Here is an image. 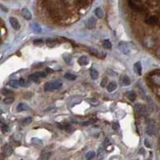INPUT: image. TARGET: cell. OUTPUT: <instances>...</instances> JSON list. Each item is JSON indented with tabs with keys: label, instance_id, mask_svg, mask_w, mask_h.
Here are the masks:
<instances>
[{
	"label": "cell",
	"instance_id": "6da1fadb",
	"mask_svg": "<svg viewBox=\"0 0 160 160\" xmlns=\"http://www.w3.org/2000/svg\"><path fill=\"white\" fill-rule=\"evenodd\" d=\"M62 85H63V83L60 80H56V81H53V82H48L44 84L43 89H44L45 92H50L53 90L58 89L59 88L62 87Z\"/></svg>",
	"mask_w": 160,
	"mask_h": 160
},
{
	"label": "cell",
	"instance_id": "7a4b0ae2",
	"mask_svg": "<svg viewBox=\"0 0 160 160\" xmlns=\"http://www.w3.org/2000/svg\"><path fill=\"white\" fill-rule=\"evenodd\" d=\"M134 109L135 113L138 114H146L147 113V108L141 103H136L134 107Z\"/></svg>",
	"mask_w": 160,
	"mask_h": 160
},
{
	"label": "cell",
	"instance_id": "3957f363",
	"mask_svg": "<svg viewBox=\"0 0 160 160\" xmlns=\"http://www.w3.org/2000/svg\"><path fill=\"white\" fill-rule=\"evenodd\" d=\"M143 44L148 48H153L155 44V39L152 36H147V37L143 39Z\"/></svg>",
	"mask_w": 160,
	"mask_h": 160
},
{
	"label": "cell",
	"instance_id": "277c9868",
	"mask_svg": "<svg viewBox=\"0 0 160 160\" xmlns=\"http://www.w3.org/2000/svg\"><path fill=\"white\" fill-rule=\"evenodd\" d=\"M118 48H119L120 51H121L123 54L127 55V54H129V52H130V50H129V48L128 47V44H127L126 43H124V42H121V43H119V44H118Z\"/></svg>",
	"mask_w": 160,
	"mask_h": 160
},
{
	"label": "cell",
	"instance_id": "5b68a950",
	"mask_svg": "<svg viewBox=\"0 0 160 160\" xmlns=\"http://www.w3.org/2000/svg\"><path fill=\"white\" fill-rule=\"evenodd\" d=\"M9 23H10V24H11L12 28H13L14 29H15V30H19L20 29V23H18L17 18H13V17L9 18Z\"/></svg>",
	"mask_w": 160,
	"mask_h": 160
},
{
	"label": "cell",
	"instance_id": "8992f818",
	"mask_svg": "<svg viewBox=\"0 0 160 160\" xmlns=\"http://www.w3.org/2000/svg\"><path fill=\"white\" fill-rule=\"evenodd\" d=\"M146 23L148 24H150V25H155V24H158V18L157 16L155 15H152L150 17H149L146 19Z\"/></svg>",
	"mask_w": 160,
	"mask_h": 160
},
{
	"label": "cell",
	"instance_id": "52a82bcc",
	"mask_svg": "<svg viewBox=\"0 0 160 160\" xmlns=\"http://www.w3.org/2000/svg\"><path fill=\"white\" fill-rule=\"evenodd\" d=\"M96 24H97V20H96L94 17L89 18L87 22V27H88V29H94L96 27Z\"/></svg>",
	"mask_w": 160,
	"mask_h": 160
},
{
	"label": "cell",
	"instance_id": "ba28073f",
	"mask_svg": "<svg viewBox=\"0 0 160 160\" xmlns=\"http://www.w3.org/2000/svg\"><path fill=\"white\" fill-rule=\"evenodd\" d=\"M21 13H22V16L26 20H30L32 18V14L30 13V11L29 10V9H27V8H23Z\"/></svg>",
	"mask_w": 160,
	"mask_h": 160
},
{
	"label": "cell",
	"instance_id": "9c48e42d",
	"mask_svg": "<svg viewBox=\"0 0 160 160\" xmlns=\"http://www.w3.org/2000/svg\"><path fill=\"white\" fill-rule=\"evenodd\" d=\"M18 85L21 86V87H23V88L29 87L30 84H31L30 81H29V80H26L25 78H20L18 80Z\"/></svg>",
	"mask_w": 160,
	"mask_h": 160
},
{
	"label": "cell",
	"instance_id": "30bf717a",
	"mask_svg": "<svg viewBox=\"0 0 160 160\" xmlns=\"http://www.w3.org/2000/svg\"><path fill=\"white\" fill-rule=\"evenodd\" d=\"M17 111L18 112H23V111H26V110H29V107L28 104L24 103H20L18 104L17 106Z\"/></svg>",
	"mask_w": 160,
	"mask_h": 160
},
{
	"label": "cell",
	"instance_id": "8fae6325",
	"mask_svg": "<svg viewBox=\"0 0 160 160\" xmlns=\"http://www.w3.org/2000/svg\"><path fill=\"white\" fill-rule=\"evenodd\" d=\"M3 152L6 156H10L12 153H13V149H12V147L9 144H5L4 147H3Z\"/></svg>",
	"mask_w": 160,
	"mask_h": 160
},
{
	"label": "cell",
	"instance_id": "7c38bea8",
	"mask_svg": "<svg viewBox=\"0 0 160 160\" xmlns=\"http://www.w3.org/2000/svg\"><path fill=\"white\" fill-rule=\"evenodd\" d=\"M146 133L149 136H153L156 133V128L154 125H149L146 128Z\"/></svg>",
	"mask_w": 160,
	"mask_h": 160
},
{
	"label": "cell",
	"instance_id": "4fadbf2b",
	"mask_svg": "<svg viewBox=\"0 0 160 160\" xmlns=\"http://www.w3.org/2000/svg\"><path fill=\"white\" fill-rule=\"evenodd\" d=\"M78 63L79 65L85 66V65L88 64V63H89V58H88L86 56H81V57L78 58Z\"/></svg>",
	"mask_w": 160,
	"mask_h": 160
},
{
	"label": "cell",
	"instance_id": "5bb4252c",
	"mask_svg": "<svg viewBox=\"0 0 160 160\" xmlns=\"http://www.w3.org/2000/svg\"><path fill=\"white\" fill-rule=\"evenodd\" d=\"M134 70L136 72V74L138 75H141L142 74V65L140 62H137L135 63L134 64Z\"/></svg>",
	"mask_w": 160,
	"mask_h": 160
},
{
	"label": "cell",
	"instance_id": "9a60e30c",
	"mask_svg": "<svg viewBox=\"0 0 160 160\" xmlns=\"http://www.w3.org/2000/svg\"><path fill=\"white\" fill-rule=\"evenodd\" d=\"M29 78L30 81L34 82V83H40V78L38 77V75H36L35 74H30L29 76Z\"/></svg>",
	"mask_w": 160,
	"mask_h": 160
},
{
	"label": "cell",
	"instance_id": "2e32d148",
	"mask_svg": "<svg viewBox=\"0 0 160 160\" xmlns=\"http://www.w3.org/2000/svg\"><path fill=\"white\" fill-rule=\"evenodd\" d=\"M31 29L32 30H33L34 32H35V33H41V31H42V29H41V27H40L38 23H32L31 24Z\"/></svg>",
	"mask_w": 160,
	"mask_h": 160
},
{
	"label": "cell",
	"instance_id": "e0dca14e",
	"mask_svg": "<svg viewBox=\"0 0 160 160\" xmlns=\"http://www.w3.org/2000/svg\"><path fill=\"white\" fill-rule=\"evenodd\" d=\"M116 89H117V84H116L114 82H111V83H109V84L107 85V90L109 91V93L114 91Z\"/></svg>",
	"mask_w": 160,
	"mask_h": 160
},
{
	"label": "cell",
	"instance_id": "ac0fdd59",
	"mask_svg": "<svg viewBox=\"0 0 160 160\" xmlns=\"http://www.w3.org/2000/svg\"><path fill=\"white\" fill-rule=\"evenodd\" d=\"M63 78H66L67 80H69V81H74L76 78H77V76L75 74H70V73H67L63 75Z\"/></svg>",
	"mask_w": 160,
	"mask_h": 160
},
{
	"label": "cell",
	"instance_id": "d6986e66",
	"mask_svg": "<svg viewBox=\"0 0 160 160\" xmlns=\"http://www.w3.org/2000/svg\"><path fill=\"white\" fill-rule=\"evenodd\" d=\"M121 80H122V83H123V85H125V86H129V85H130L131 80H130V78H129V76H127V75L123 76Z\"/></svg>",
	"mask_w": 160,
	"mask_h": 160
},
{
	"label": "cell",
	"instance_id": "ffe728a7",
	"mask_svg": "<svg viewBox=\"0 0 160 160\" xmlns=\"http://www.w3.org/2000/svg\"><path fill=\"white\" fill-rule=\"evenodd\" d=\"M126 95L130 101H134V100H135V98H136V94L134 91H128L126 93Z\"/></svg>",
	"mask_w": 160,
	"mask_h": 160
},
{
	"label": "cell",
	"instance_id": "44dd1931",
	"mask_svg": "<svg viewBox=\"0 0 160 160\" xmlns=\"http://www.w3.org/2000/svg\"><path fill=\"white\" fill-rule=\"evenodd\" d=\"M90 76L94 80L97 79L98 78V72L96 69H91L90 70Z\"/></svg>",
	"mask_w": 160,
	"mask_h": 160
},
{
	"label": "cell",
	"instance_id": "7402d4cb",
	"mask_svg": "<svg viewBox=\"0 0 160 160\" xmlns=\"http://www.w3.org/2000/svg\"><path fill=\"white\" fill-rule=\"evenodd\" d=\"M94 13H95V15L97 16V18H103V10L100 9V8H98V9H96L95 11H94Z\"/></svg>",
	"mask_w": 160,
	"mask_h": 160
},
{
	"label": "cell",
	"instance_id": "603a6c76",
	"mask_svg": "<svg viewBox=\"0 0 160 160\" xmlns=\"http://www.w3.org/2000/svg\"><path fill=\"white\" fill-rule=\"evenodd\" d=\"M51 156V153H43L39 157L38 160H49Z\"/></svg>",
	"mask_w": 160,
	"mask_h": 160
},
{
	"label": "cell",
	"instance_id": "cb8c5ba5",
	"mask_svg": "<svg viewBox=\"0 0 160 160\" xmlns=\"http://www.w3.org/2000/svg\"><path fill=\"white\" fill-rule=\"evenodd\" d=\"M95 155H96V154H95L94 151H89L86 154V158L88 160H91L95 157Z\"/></svg>",
	"mask_w": 160,
	"mask_h": 160
},
{
	"label": "cell",
	"instance_id": "d4e9b609",
	"mask_svg": "<svg viewBox=\"0 0 160 160\" xmlns=\"http://www.w3.org/2000/svg\"><path fill=\"white\" fill-rule=\"evenodd\" d=\"M63 59H64V61L66 63H68V64H70L71 62H72V56L69 55V54H64L63 55Z\"/></svg>",
	"mask_w": 160,
	"mask_h": 160
},
{
	"label": "cell",
	"instance_id": "484cf974",
	"mask_svg": "<svg viewBox=\"0 0 160 160\" xmlns=\"http://www.w3.org/2000/svg\"><path fill=\"white\" fill-rule=\"evenodd\" d=\"M32 143H34V144L38 145V146L43 145V142L41 141V139L37 138H32Z\"/></svg>",
	"mask_w": 160,
	"mask_h": 160
},
{
	"label": "cell",
	"instance_id": "4316f807",
	"mask_svg": "<svg viewBox=\"0 0 160 160\" xmlns=\"http://www.w3.org/2000/svg\"><path fill=\"white\" fill-rule=\"evenodd\" d=\"M88 51L89 52V53L91 54H94L95 56H98V57H99V52L97 50V49H93V48H90V47H89L88 48Z\"/></svg>",
	"mask_w": 160,
	"mask_h": 160
},
{
	"label": "cell",
	"instance_id": "83f0119b",
	"mask_svg": "<svg viewBox=\"0 0 160 160\" xmlns=\"http://www.w3.org/2000/svg\"><path fill=\"white\" fill-rule=\"evenodd\" d=\"M103 46L104 47L105 49H110L112 48V44H111V43H110V41L109 39H105L104 41H103Z\"/></svg>",
	"mask_w": 160,
	"mask_h": 160
},
{
	"label": "cell",
	"instance_id": "f1b7e54d",
	"mask_svg": "<svg viewBox=\"0 0 160 160\" xmlns=\"http://www.w3.org/2000/svg\"><path fill=\"white\" fill-rule=\"evenodd\" d=\"M9 85L12 87V88H14V89H18V80H11L10 83H9Z\"/></svg>",
	"mask_w": 160,
	"mask_h": 160
},
{
	"label": "cell",
	"instance_id": "f546056e",
	"mask_svg": "<svg viewBox=\"0 0 160 160\" xmlns=\"http://www.w3.org/2000/svg\"><path fill=\"white\" fill-rule=\"evenodd\" d=\"M46 43H47V45L49 46V47H50V48H53V47H54L56 44H57V43L53 41V40H51V39H48Z\"/></svg>",
	"mask_w": 160,
	"mask_h": 160
},
{
	"label": "cell",
	"instance_id": "4dcf8cb0",
	"mask_svg": "<svg viewBox=\"0 0 160 160\" xmlns=\"http://www.w3.org/2000/svg\"><path fill=\"white\" fill-rule=\"evenodd\" d=\"M1 94L3 95H9L10 94H12V91L6 89V88H3V89H1Z\"/></svg>",
	"mask_w": 160,
	"mask_h": 160
},
{
	"label": "cell",
	"instance_id": "1f68e13d",
	"mask_svg": "<svg viewBox=\"0 0 160 160\" xmlns=\"http://www.w3.org/2000/svg\"><path fill=\"white\" fill-rule=\"evenodd\" d=\"M10 130V129H9V127L8 126V125H6V124H3L2 126H1V131L3 132V134H6L7 132H9Z\"/></svg>",
	"mask_w": 160,
	"mask_h": 160
},
{
	"label": "cell",
	"instance_id": "d6a6232c",
	"mask_svg": "<svg viewBox=\"0 0 160 160\" xmlns=\"http://www.w3.org/2000/svg\"><path fill=\"white\" fill-rule=\"evenodd\" d=\"M14 101V98H4L3 99V103H6V104H11L12 103H13Z\"/></svg>",
	"mask_w": 160,
	"mask_h": 160
},
{
	"label": "cell",
	"instance_id": "836d02e7",
	"mask_svg": "<svg viewBox=\"0 0 160 160\" xmlns=\"http://www.w3.org/2000/svg\"><path fill=\"white\" fill-rule=\"evenodd\" d=\"M32 117H28V118H24L23 119V123L24 125H27V124H29V123L32 122Z\"/></svg>",
	"mask_w": 160,
	"mask_h": 160
},
{
	"label": "cell",
	"instance_id": "e575fe53",
	"mask_svg": "<svg viewBox=\"0 0 160 160\" xmlns=\"http://www.w3.org/2000/svg\"><path fill=\"white\" fill-rule=\"evenodd\" d=\"M35 74L38 75L39 78H45L48 75V74L44 73V72H37V73H35Z\"/></svg>",
	"mask_w": 160,
	"mask_h": 160
},
{
	"label": "cell",
	"instance_id": "d590c367",
	"mask_svg": "<svg viewBox=\"0 0 160 160\" xmlns=\"http://www.w3.org/2000/svg\"><path fill=\"white\" fill-rule=\"evenodd\" d=\"M94 123H95V120H94V119H91V120H89V121H87V122L83 123V126H89V125H92V124H94Z\"/></svg>",
	"mask_w": 160,
	"mask_h": 160
},
{
	"label": "cell",
	"instance_id": "8d00e7d4",
	"mask_svg": "<svg viewBox=\"0 0 160 160\" xmlns=\"http://www.w3.org/2000/svg\"><path fill=\"white\" fill-rule=\"evenodd\" d=\"M107 82H108V79H107L106 78H103V79H102V81H101V83H100V85H101V87L104 88V87L107 86Z\"/></svg>",
	"mask_w": 160,
	"mask_h": 160
},
{
	"label": "cell",
	"instance_id": "74e56055",
	"mask_svg": "<svg viewBox=\"0 0 160 160\" xmlns=\"http://www.w3.org/2000/svg\"><path fill=\"white\" fill-rule=\"evenodd\" d=\"M43 43V40L42 39H36L34 41V44L35 45H40Z\"/></svg>",
	"mask_w": 160,
	"mask_h": 160
},
{
	"label": "cell",
	"instance_id": "f35d334b",
	"mask_svg": "<svg viewBox=\"0 0 160 160\" xmlns=\"http://www.w3.org/2000/svg\"><path fill=\"white\" fill-rule=\"evenodd\" d=\"M118 127H119V125H118V123H114V124H113V129H114V130H118Z\"/></svg>",
	"mask_w": 160,
	"mask_h": 160
},
{
	"label": "cell",
	"instance_id": "ab89813d",
	"mask_svg": "<svg viewBox=\"0 0 160 160\" xmlns=\"http://www.w3.org/2000/svg\"><path fill=\"white\" fill-rule=\"evenodd\" d=\"M144 144H145V146H147L148 148H151V144H150L149 142L148 141L147 139H145V141H144Z\"/></svg>",
	"mask_w": 160,
	"mask_h": 160
},
{
	"label": "cell",
	"instance_id": "60d3db41",
	"mask_svg": "<svg viewBox=\"0 0 160 160\" xmlns=\"http://www.w3.org/2000/svg\"><path fill=\"white\" fill-rule=\"evenodd\" d=\"M63 160H69V159H63Z\"/></svg>",
	"mask_w": 160,
	"mask_h": 160
},
{
	"label": "cell",
	"instance_id": "b9f144b4",
	"mask_svg": "<svg viewBox=\"0 0 160 160\" xmlns=\"http://www.w3.org/2000/svg\"><path fill=\"white\" fill-rule=\"evenodd\" d=\"M0 100H1V98H0Z\"/></svg>",
	"mask_w": 160,
	"mask_h": 160
}]
</instances>
